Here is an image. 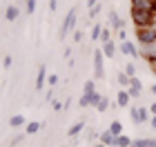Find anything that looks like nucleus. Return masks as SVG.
Wrapping results in <instances>:
<instances>
[{
    "label": "nucleus",
    "mask_w": 156,
    "mask_h": 147,
    "mask_svg": "<svg viewBox=\"0 0 156 147\" xmlns=\"http://www.w3.org/2000/svg\"><path fill=\"white\" fill-rule=\"evenodd\" d=\"M98 2H101V0H98Z\"/></svg>",
    "instance_id": "obj_43"
},
{
    "label": "nucleus",
    "mask_w": 156,
    "mask_h": 147,
    "mask_svg": "<svg viewBox=\"0 0 156 147\" xmlns=\"http://www.w3.org/2000/svg\"><path fill=\"white\" fill-rule=\"evenodd\" d=\"M76 20H78V9H76V7H72V9L67 11L65 20H62V25H60V31H58L60 40H65V38H67V33L76 29Z\"/></svg>",
    "instance_id": "obj_3"
},
{
    "label": "nucleus",
    "mask_w": 156,
    "mask_h": 147,
    "mask_svg": "<svg viewBox=\"0 0 156 147\" xmlns=\"http://www.w3.org/2000/svg\"><path fill=\"white\" fill-rule=\"evenodd\" d=\"M129 87H136V89H140V92H143V82H140L138 76H134V78H132V85H129Z\"/></svg>",
    "instance_id": "obj_27"
},
{
    "label": "nucleus",
    "mask_w": 156,
    "mask_h": 147,
    "mask_svg": "<svg viewBox=\"0 0 156 147\" xmlns=\"http://www.w3.org/2000/svg\"><path fill=\"white\" fill-rule=\"evenodd\" d=\"M98 5V0H87V7H89V9H91V7H96Z\"/></svg>",
    "instance_id": "obj_38"
},
{
    "label": "nucleus",
    "mask_w": 156,
    "mask_h": 147,
    "mask_svg": "<svg viewBox=\"0 0 156 147\" xmlns=\"http://www.w3.org/2000/svg\"><path fill=\"white\" fill-rule=\"evenodd\" d=\"M83 129H85V121H78V123H74L72 127L67 129V136H69V138H76V136L80 134Z\"/></svg>",
    "instance_id": "obj_14"
},
{
    "label": "nucleus",
    "mask_w": 156,
    "mask_h": 147,
    "mask_svg": "<svg viewBox=\"0 0 156 147\" xmlns=\"http://www.w3.org/2000/svg\"><path fill=\"white\" fill-rule=\"evenodd\" d=\"M109 131H112L114 136H123V123H120V121H112Z\"/></svg>",
    "instance_id": "obj_19"
},
{
    "label": "nucleus",
    "mask_w": 156,
    "mask_h": 147,
    "mask_svg": "<svg viewBox=\"0 0 156 147\" xmlns=\"http://www.w3.org/2000/svg\"><path fill=\"white\" fill-rule=\"evenodd\" d=\"M116 138L118 136H114L109 129H105V131H101V138H98V141H101L103 145H107V147H116Z\"/></svg>",
    "instance_id": "obj_11"
},
{
    "label": "nucleus",
    "mask_w": 156,
    "mask_h": 147,
    "mask_svg": "<svg viewBox=\"0 0 156 147\" xmlns=\"http://www.w3.org/2000/svg\"><path fill=\"white\" fill-rule=\"evenodd\" d=\"M129 103H132V96L127 89H120V92L116 94V105L118 107H129Z\"/></svg>",
    "instance_id": "obj_10"
},
{
    "label": "nucleus",
    "mask_w": 156,
    "mask_h": 147,
    "mask_svg": "<svg viewBox=\"0 0 156 147\" xmlns=\"http://www.w3.org/2000/svg\"><path fill=\"white\" fill-rule=\"evenodd\" d=\"M150 125H152V129H156V116H152V121H150Z\"/></svg>",
    "instance_id": "obj_40"
},
{
    "label": "nucleus",
    "mask_w": 156,
    "mask_h": 147,
    "mask_svg": "<svg viewBox=\"0 0 156 147\" xmlns=\"http://www.w3.org/2000/svg\"><path fill=\"white\" fill-rule=\"evenodd\" d=\"M40 127H42V123H38V121H31V123H27L25 134H27V136H34V134H38V131H40Z\"/></svg>",
    "instance_id": "obj_17"
},
{
    "label": "nucleus",
    "mask_w": 156,
    "mask_h": 147,
    "mask_svg": "<svg viewBox=\"0 0 156 147\" xmlns=\"http://www.w3.org/2000/svg\"><path fill=\"white\" fill-rule=\"evenodd\" d=\"M58 80H60L58 74H49V76H47V85H49V89H54L56 85H58Z\"/></svg>",
    "instance_id": "obj_23"
},
{
    "label": "nucleus",
    "mask_w": 156,
    "mask_h": 147,
    "mask_svg": "<svg viewBox=\"0 0 156 147\" xmlns=\"http://www.w3.org/2000/svg\"><path fill=\"white\" fill-rule=\"evenodd\" d=\"M123 72H125L127 76H129V78H134V76H136V65H134V62H127Z\"/></svg>",
    "instance_id": "obj_24"
},
{
    "label": "nucleus",
    "mask_w": 156,
    "mask_h": 147,
    "mask_svg": "<svg viewBox=\"0 0 156 147\" xmlns=\"http://www.w3.org/2000/svg\"><path fill=\"white\" fill-rule=\"evenodd\" d=\"M51 107H54V111H62V109H65V105H62L60 100H54V103H51Z\"/></svg>",
    "instance_id": "obj_32"
},
{
    "label": "nucleus",
    "mask_w": 156,
    "mask_h": 147,
    "mask_svg": "<svg viewBox=\"0 0 156 147\" xmlns=\"http://www.w3.org/2000/svg\"><path fill=\"white\" fill-rule=\"evenodd\" d=\"M150 111H152V116H156V103H152V105H150Z\"/></svg>",
    "instance_id": "obj_39"
},
{
    "label": "nucleus",
    "mask_w": 156,
    "mask_h": 147,
    "mask_svg": "<svg viewBox=\"0 0 156 147\" xmlns=\"http://www.w3.org/2000/svg\"><path fill=\"white\" fill-rule=\"evenodd\" d=\"M127 92H129L132 98H140V96H143V92H140V89H136V87H129Z\"/></svg>",
    "instance_id": "obj_29"
},
{
    "label": "nucleus",
    "mask_w": 156,
    "mask_h": 147,
    "mask_svg": "<svg viewBox=\"0 0 156 147\" xmlns=\"http://www.w3.org/2000/svg\"><path fill=\"white\" fill-rule=\"evenodd\" d=\"M94 92H96V82H94V80H85L83 94H94Z\"/></svg>",
    "instance_id": "obj_21"
},
{
    "label": "nucleus",
    "mask_w": 156,
    "mask_h": 147,
    "mask_svg": "<svg viewBox=\"0 0 156 147\" xmlns=\"http://www.w3.org/2000/svg\"><path fill=\"white\" fill-rule=\"evenodd\" d=\"M87 96V107H98V103L103 100V94L101 92H94V94H85Z\"/></svg>",
    "instance_id": "obj_16"
},
{
    "label": "nucleus",
    "mask_w": 156,
    "mask_h": 147,
    "mask_svg": "<svg viewBox=\"0 0 156 147\" xmlns=\"http://www.w3.org/2000/svg\"><path fill=\"white\" fill-rule=\"evenodd\" d=\"M103 54H105V58H114V56H116V43H114V40H109V43H103Z\"/></svg>",
    "instance_id": "obj_12"
},
{
    "label": "nucleus",
    "mask_w": 156,
    "mask_h": 147,
    "mask_svg": "<svg viewBox=\"0 0 156 147\" xmlns=\"http://www.w3.org/2000/svg\"><path fill=\"white\" fill-rule=\"evenodd\" d=\"M118 51H120V54H125V56H132V58H140L138 47L134 45L132 40H125V43H120V45H118Z\"/></svg>",
    "instance_id": "obj_6"
},
{
    "label": "nucleus",
    "mask_w": 156,
    "mask_h": 147,
    "mask_svg": "<svg viewBox=\"0 0 156 147\" xmlns=\"http://www.w3.org/2000/svg\"><path fill=\"white\" fill-rule=\"evenodd\" d=\"M98 13H101V5H96V7H91V9H89V18H96Z\"/></svg>",
    "instance_id": "obj_30"
},
{
    "label": "nucleus",
    "mask_w": 156,
    "mask_h": 147,
    "mask_svg": "<svg viewBox=\"0 0 156 147\" xmlns=\"http://www.w3.org/2000/svg\"><path fill=\"white\" fill-rule=\"evenodd\" d=\"M9 125H11L13 129H20V127H27V121H25L23 114H16V116L9 118Z\"/></svg>",
    "instance_id": "obj_13"
},
{
    "label": "nucleus",
    "mask_w": 156,
    "mask_h": 147,
    "mask_svg": "<svg viewBox=\"0 0 156 147\" xmlns=\"http://www.w3.org/2000/svg\"><path fill=\"white\" fill-rule=\"evenodd\" d=\"M103 60H105L103 49H96V51H94V80H103V78H105V67H103Z\"/></svg>",
    "instance_id": "obj_5"
},
{
    "label": "nucleus",
    "mask_w": 156,
    "mask_h": 147,
    "mask_svg": "<svg viewBox=\"0 0 156 147\" xmlns=\"http://www.w3.org/2000/svg\"><path fill=\"white\" fill-rule=\"evenodd\" d=\"M56 9H58V0H49V11H56Z\"/></svg>",
    "instance_id": "obj_35"
},
{
    "label": "nucleus",
    "mask_w": 156,
    "mask_h": 147,
    "mask_svg": "<svg viewBox=\"0 0 156 147\" xmlns=\"http://www.w3.org/2000/svg\"><path fill=\"white\" fill-rule=\"evenodd\" d=\"M96 138H101V134H98V131H94V129H91V131H89V141H96Z\"/></svg>",
    "instance_id": "obj_37"
},
{
    "label": "nucleus",
    "mask_w": 156,
    "mask_h": 147,
    "mask_svg": "<svg viewBox=\"0 0 156 147\" xmlns=\"http://www.w3.org/2000/svg\"><path fill=\"white\" fill-rule=\"evenodd\" d=\"M36 5H38V0H27V13L36 11Z\"/></svg>",
    "instance_id": "obj_26"
},
{
    "label": "nucleus",
    "mask_w": 156,
    "mask_h": 147,
    "mask_svg": "<svg viewBox=\"0 0 156 147\" xmlns=\"http://www.w3.org/2000/svg\"><path fill=\"white\" fill-rule=\"evenodd\" d=\"M103 29H105V25H103V23H96L94 27H91L89 38H91V40H101V33H103Z\"/></svg>",
    "instance_id": "obj_18"
},
{
    "label": "nucleus",
    "mask_w": 156,
    "mask_h": 147,
    "mask_svg": "<svg viewBox=\"0 0 156 147\" xmlns=\"http://www.w3.org/2000/svg\"><path fill=\"white\" fill-rule=\"evenodd\" d=\"M118 40H120V43H125V40H127V33H125V29H120V31H118Z\"/></svg>",
    "instance_id": "obj_36"
},
{
    "label": "nucleus",
    "mask_w": 156,
    "mask_h": 147,
    "mask_svg": "<svg viewBox=\"0 0 156 147\" xmlns=\"http://www.w3.org/2000/svg\"><path fill=\"white\" fill-rule=\"evenodd\" d=\"M136 40L140 43V47H150V45H156V27H138L134 31Z\"/></svg>",
    "instance_id": "obj_2"
},
{
    "label": "nucleus",
    "mask_w": 156,
    "mask_h": 147,
    "mask_svg": "<svg viewBox=\"0 0 156 147\" xmlns=\"http://www.w3.org/2000/svg\"><path fill=\"white\" fill-rule=\"evenodd\" d=\"M91 147H107V145H103L101 141H98V143H94V145H91Z\"/></svg>",
    "instance_id": "obj_41"
},
{
    "label": "nucleus",
    "mask_w": 156,
    "mask_h": 147,
    "mask_svg": "<svg viewBox=\"0 0 156 147\" xmlns=\"http://www.w3.org/2000/svg\"><path fill=\"white\" fill-rule=\"evenodd\" d=\"M109 40H112V31H109V27H105L101 33V43H109Z\"/></svg>",
    "instance_id": "obj_25"
},
{
    "label": "nucleus",
    "mask_w": 156,
    "mask_h": 147,
    "mask_svg": "<svg viewBox=\"0 0 156 147\" xmlns=\"http://www.w3.org/2000/svg\"><path fill=\"white\" fill-rule=\"evenodd\" d=\"M129 18H132V23L134 27H156V13L152 11H143V9H132L129 7Z\"/></svg>",
    "instance_id": "obj_1"
},
{
    "label": "nucleus",
    "mask_w": 156,
    "mask_h": 147,
    "mask_svg": "<svg viewBox=\"0 0 156 147\" xmlns=\"http://www.w3.org/2000/svg\"><path fill=\"white\" fill-rule=\"evenodd\" d=\"M2 65H5V69H9V67L13 65V58H11V56H5V60H2Z\"/></svg>",
    "instance_id": "obj_33"
},
{
    "label": "nucleus",
    "mask_w": 156,
    "mask_h": 147,
    "mask_svg": "<svg viewBox=\"0 0 156 147\" xmlns=\"http://www.w3.org/2000/svg\"><path fill=\"white\" fill-rule=\"evenodd\" d=\"M45 100H47V103H54V100H56V92H54V89H49V92H47Z\"/></svg>",
    "instance_id": "obj_31"
},
{
    "label": "nucleus",
    "mask_w": 156,
    "mask_h": 147,
    "mask_svg": "<svg viewBox=\"0 0 156 147\" xmlns=\"http://www.w3.org/2000/svg\"><path fill=\"white\" fill-rule=\"evenodd\" d=\"M80 40H83V31L76 29V31H74V43H80Z\"/></svg>",
    "instance_id": "obj_34"
},
{
    "label": "nucleus",
    "mask_w": 156,
    "mask_h": 147,
    "mask_svg": "<svg viewBox=\"0 0 156 147\" xmlns=\"http://www.w3.org/2000/svg\"><path fill=\"white\" fill-rule=\"evenodd\" d=\"M116 82L120 85V89H129V85H132V78L127 76L125 72H118V76H116Z\"/></svg>",
    "instance_id": "obj_15"
},
{
    "label": "nucleus",
    "mask_w": 156,
    "mask_h": 147,
    "mask_svg": "<svg viewBox=\"0 0 156 147\" xmlns=\"http://www.w3.org/2000/svg\"><path fill=\"white\" fill-rule=\"evenodd\" d=\"M18 16H20L18 7L16 5H7V9H5V20H7V23H16Z\"/></svg>",
    "instance_id": "obj_8"
},
{
    "label": "nucleus",
    "mask_w": 156,
    "mask_h": 147,
    "mask_svg": "<svg viewBox=\"0 0 156 147\" xmlns=\"http://www.w3.org/2000/svg\"><path fill=\"white\" fill-rule=\"evenodd\" d=\"M23 141H25V134H18V136H13V138H11V147H16V145H20Z\"/></svg>",
    "instance_id": "obj_28"
},
{
    "label": "nucleus",
    "mask_w": 156,
    "mask_h": 147,
    "mask_svg": "<svg viewBox=\"0 0 156 147\" xmlns=\"http://www.w3.org/2000/svg\"><path fill=\"white\" fill-rule=\"evenodd\" d=\"M132 141H134V138H129V136H118L116 138V147H132Z\"/></svg>",
    "instance_id": "obj_20"
},
{
    "label": "nucleus",
    "mask_w": 156,
    "mask_h": 147,
    "mask_svg": "<svg viewBox=\"0 0 156 147\" xmlns=\"http://www.w3.org/2000/svg\"><path fill=\"white\" fill-rule=\"evenodd\" d=\"M47 76H49V74H47V67L40 65V67H38V76H36V89H38V92L47 85Z\"/></svg>",
    "instance_id": "obj_9"
},
{
    "label": "nucleus",
    "mask_w": 156,
    "mask_h": 147,
    "mask_svg": "<svg viewBox=\"0 0 156 147\" xmlns=\"http://www.w3.org/2000/svg\"><path fill=\"white\" fill-rule=\"evenodd\" d=\"M107 23H109L112 29H116V31H120V29L125 27V20L120 18V16H118V11H114V9L107 13Z\"/></svg>",
    "instance_id": "obj_7"
},
{
    "label": "nucleus",
    "mask_w": 156,
    "mask_h": 147,
    "mask_svg": "<svg viewBox=\"0 0 156 147\" xmlns=\"http://www.w3.org/2000/svg\"><path fill=\"white\" fill-rule=\"evenodd\" d=\"M109 107H112V103H109V98H107V96H103V100H101V103H98V107H96V109H98V111H107Z\"/></svg>",
    "instance_id": "obj_22"
},
{
    "label": "nucleus",
    "mask_w": 156,
    "mask_h": 147,
    "mask_svg": "<svg viewBox=\"0 0 156 147\" xmlns=\"http://www.w3.org/2000/svg\"><path fill=\"white\" fill-rule=\"evenodd\" d=\"M129 116H132V123L134 125H143V123H150L152 121V111L147 107H132L129 109Z\"/></svg>",
    "instance_id": "obj_4"
},
{
    "label": "nucleus",
    "mask_w": 156,
    "mask_h": 147,
    "mask_svg": "<svg viewBox=\"0 0 156 147\" xmlns=\"http://www.w3.org/2000/svg\"><path fill=\"white\" fill-rule=\"evenodd\" d=\"M152 94L156 96V82H154V85H152Z\"/></svg>",
    "instance_id": "obj_42"
}]
</instances>
